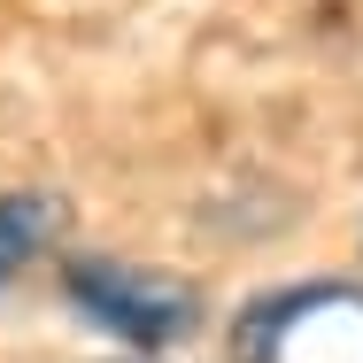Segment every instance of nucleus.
Masks as SVG:
<instances>
[{
    "label": "nucleus",
    "instance_id": "obj_2",
    "mask_svg": "<svg viewBox=\"0 0 363 363\" xmlns=\"http://www.w3.org/2000/svg\"><path fill=\"white\" fill-rule=\"evenodd\" d=\"M62 294H70L101 333H116V340H132V348H162V340L194 333V286L155 279V271H132V263H116V255H70V263H62Z\"/></svg>",
    "mask_w": 363,
    "mask_h": 363
},
{
    "label": "nucleus",
    "instance_id": "obj_3",
    "mask_svg": "<svg viewBox=\"0 0 363 363\" xmlns=\"http://www.w3.org/2000/svg\"><path fill=\"white\" fill-rule=\"evenodd\" d=\"M55 232H62V209H55L47 194H0V286H8Z\"/></svg>",
    "mask_w": 363,
    "mask_h": 363
},
{
    "label": "nucleus",
    "instance_id": "obj_1",
    "mask_svg": "<svg viewBox=\"0 0 363 363\" xmlns=\"http://www.w3.org/2000/svg\"><path fill=\"white\" fill-rule=\"evenodd\" d=\"M240 363H363V294L356 286H294L263 294L232 325Z\"/></svg>",
    "mask_w": 363,
    "mask_h": 363
}]
</instances>
